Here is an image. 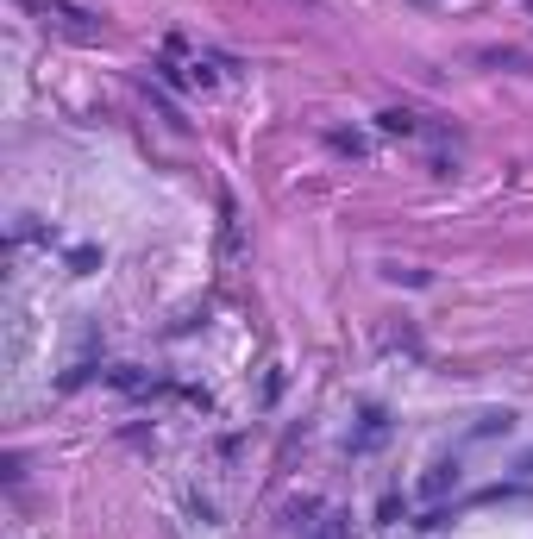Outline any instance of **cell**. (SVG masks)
Wrapping results in <instances>:
<instances>
[{"instance_id":"3957f363","label":"cell","mask_w":533,"mask_h":539,"mask_svg":"<svg viewBox=\"0 0 533 539\" xmlns=\"http://www.w3.org/2000/svg\"><path fill=\"white\" fill-rule=\"evenodd\" d=\"M446 483H458V464H433V477H427V496H439Z\"/></svg>"},{"instance_id":"7a4b0ae2","label":"cell","mask_w":533,"mask_h":539,"mask_svg":"<svg viewBox=\"0 0 533 539\" xmlns=\"http://www.w3.org/2000/svg\"><path fill=\"white\" fill-rule=\"evenodd\" d=\"M301 539H352V521L339 508H314V521H301Z\"/></svg>"},{"instance_id":"6da1fadb","label":"cell","mask_w":533,"mask_h":539,"mask_svg":"<svg viewBox=\"0 0 533 539\" xmlns=\"http://www.w3.org/2000/svg\"><path fill=\"white\" fill-rule=\"evenodd\" d=\"M26 7H32L51 32L76 38V44H95V38H101V19H95V13H82V7H69V0H26Z\"/></svg>"}]
</instances>
